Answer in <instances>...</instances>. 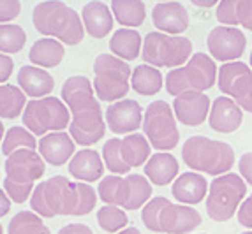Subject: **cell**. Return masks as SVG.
<instances>
[{
	"label": "cell",
	"instance_id": "6da1fadb",
	"mask_svg": "<svg viewBox=\"0 0 252 234\" xmlns=\"http://www.w3.org/2000/svg\"><path fill=\"white\" fill-rule=\"evenodd\" d=\"M97 194L90 185L81 181H69L65 176H53L34 188L30 196V208L41 218H53L60 215L81 217L89 215L97 203Z\"/></svg>",
	"mask_w": 252,
	"mask_h": 234
},
{
	"label": "cell",
	"instance_id": "7a4b0ae2",
	"mask_svg": "<svg viewBox=\"0 0 252 234\" xmlns=\"http://www.w3.org/2000/svg\"><path fill=\"white\" fill-rule=\"evenodd\" d=\"M62 99L71 109L72 121L69 134L74 143L81 146H92L104 138L106 123L102 109L94 93V85L85 76H71L62 85Z\"/></svg>",
	"mask_w": 252,
	"mask_h": 234
},
{
	"label": "cell",
	"instance_id": "3957f363",
	"mask_svg": "<svg viewBox=\"0 0 252 234\" xmlns=\"http://www.w3.org/2000/svg\"><path fill=\"white\" fill-rule=\"evenodd\" d=\"M32 21L39 33L62 41L67 46L80 44L85 37V27L80 14L59 0L35 5L32 11Z\"/></svg>",
	"mask_w": 252,
	"mask_h": 234
},
{
	"label": "cell",
	"instance_id": "277c9868",
	"mask_svg": "<svg viewBox=\"0 0 252 234\" xmlns=\"http://www.w3.org/2000/svg\"><path fill=\"white\" fill-rule=\"evenodd\" d=\"M141 220L152 233L189 234L201 226V215L190 206L175 205L166 197H152L141 209Z\"/></svg>",
	"mask_w": 252,
	"mask_h": 234
},
{
	"label": "cell",
	"instance_id": "5b68a950",
	"mask_svg": "<svg viewBox=\"0 0 252 234\" xmlns=\"http://www.w3.org/2000/svg\"><path fill=\"white\" fill-rule=\"evenodd\" d=\"M46 171L42 157L34 150H16L5 159V194L13 203H25L32 192L34 183L41 180Z\"/></svg>",
	"mask_w": 252,
	"mask_h": 234
},
{
	"label": "cell",
	"instance_id": "8992f818",
	"mask_svg": "<svg viewBox=\"0 0 252 234\" xmlns=\"http://www.w3.org/2000/svg\"><path fill=\"white\" fill-rule=\"evenodd\" d=\"M182 159L185 166L194 171L222 176L227 175L235 164V151L227 143L215 141L205 136H192L182 146Z\"/></svg>",
	"mask_w": 252,
	"mask_h": 234
},
{
	"label": "cell",
	"instance_id": "52a82bcc",
	"mask_svg": "<svg viewBox=\"0 0 252 234\" xmlns=\"http://www.w3.org/2000/svg\"><path fill=\"white\" fill-rule=\"evenodd\" d=\"M97 194L99 199L106 203V206L138 209L150 201L152 183L143 175H109L99 181Z\"/></svg>",
	"mask_w": 252,
	"mask_h": 234
},
{
	"label": "cell",
	"instance_id": "ba28073f",
	"mask_svg": "<svg viewBox=\"0 0 252 234\" xmlns=\"http://www.w3.org/2000/svg\"><path fill=\"white\" fill-rule=\"evenodd\" d=\"M217 80L215 62L206 53H194L187 65L171 69L166 76V90L169 95H182L185 92H205Z\"/></svg>",
	"mask_w": 252,
	"mask_h": 234
},
{
	"label": "cell",
	"instance_id": "9c48e42d",
	"mask_svg": "<svg viewBox=\"0 0 252 234\" xmlns=\"http://www.w3.org/2000/svg\"><path fill=\"white\" fill-rule=\"evenodd\" d=\"M94 90L95 95L104 102H118L129 92L132 71L124 60L111 53L99 55L94 62Z\"/></svg>",
	"mask_w": 252,
	"mask_h": 234
},
{
	"label": "cell",
	"instance_id": "30bf717a",
	"mask_svg": "<svg viewBox=\"0 0 252 234\" xmlns=\"http://www.w3.org/2000/svg\"><path fill=\"white\" fill-rule=\"evenodd\" d=\"M150 159V143L141 134H129L124 139H108L102 146L104 166L115 175H126L132 167L145 166Z\"/></svg>",
	"mask_w": 252,
	"mask_h": 234
},
{
	"label": "cell",
	"instance_id": "8fae6325",
	"mask_svg": "<svg viewBox=\"0 0 252 234\" xmlns=\"http://www.w3.org/2000/svg\"><path fill=\"white\" fill-rule=\"evenodd\" d=\"M245 194L247 185L242 180V176L235 173L217 176L210 183L206 197V213L215 222H227L240 208Z\"/></svg>",
	"mask_w": 252,
	"mask_h": 234
},
{
	"label": "cell",
	"instance_id": "7c38bea8",
	"mask_svg": "<svg viewBox=\"0 0 252 234\" xmlns=\"http://www.w3.org/2000/svg\"><path fill=\"white\" fill-rule=\"evenodd\" d=\"M23 123L34 136H46L67 129V125H71V113L57 97H42L27 102Z\"/></svg>",
	"mask_w": 252,
	"mask_h": 234
},
{
	"label": "cell",
	"instance_id": "4fadbf2b",
	"mask_svg": "<svg viewBox=\"0 0 252 234\" xmlns=\"http://www.w3.org/2000/svg\"><path fill=\"white\" fill-rule=\"evenodd\" d=\"M192 53L190 39L182 35H168L160 32H150L143 39L141 57L152 67H180Z\"/></svg>",
	"mask_w": 252,
	"mask_h": 234
},
{
	"label": "cell",
	"instance_id": "5bb4252c",
	"mask_svg": "<svg viewBox=\"0 0 252 234\" xmlns=\"http://www.w3.org/2000/svg\"><path fill=\"white\" fill-rule=\"evenodd\" d=\"M143 134L152 148L169 151L178 145L180 134L175 121V113L166 100H154L143 115Z\"/></svg>",
	"mask_w": 252,
	"mask_h": 234
},
{
	"label": "cell",
	"instance_id": "9a60e30c",
	"mask_svg": "<svg viewBox=\"0 0 252 234\" xmlns=\"http://www.w3.org/2000/svg\"><path fill=\"white\" fill-rule=\"evenodd\" d=\"M217 83L220 92L229 95L240 109L252 113V69L244 62L224 63L219 69Z\"/></svg>",
	"mask_w": 252,
	"mask_h": 234
},
{
	"label": "cell",
	"instance_id": "2e32d148",
	"mask_svg": "<svg viewBox=\"0 0 252 234\" xmlns=\"http://www.w3.org/2000/svg\"><path fill=\"white\" fill-rule=\"evenodd\" d=\"M206 46L215 60L229 63L244 55L247 39L242 30L235 29V27L220 25L210 30L208 39H206Z\"/></svg>",
	"mask_w": 252,
	"mask_h": 234
},
{
	"label": "cell",
	"instance_id": "e0dca14e",
	"mask_svg": "<svg viewBox=\"0 0 252 234\" xmlns=\"http://www.w3.org/2000/svg\"><path fill=\"white\" fill-rule=\"evenodd\" d=\"M106 123L115 134H136V130L143 125V109L138 100H118L106 109Z\"/></svg>",
	"mask_w": 252,
	"mask_h": 234
},
{
	"label": "cell",
	"instance_id": "ac0fdd59",
	"mask_svg": "<svg viewBox=\"0 0 252 234\" xmlns=\"http://www.w3.org/2000/svg\"><path fill=\"white\" fill-rule=\"evenodd\" d=\"M210 99L201 92H185L175 97L173 100V113L180 123L187 127H198L208 117Z\"/></svg>",
	"mask_w": 252,
	"mask_h": 234
},
{
	"label": "cell",
	"instance_id": "d6986e66",
	"mask_svg": "<svg viewBox=\"0 0 252 234\" xmlns=\"http://www.w3.org/2000/svg\"><path fill=\"white\" fill-rule=\"evenodd\" d=\"M152 21L160 33L178 35L189 29V13L180 2H157Z\"/></svg>",
	"mask_w": 252,
	"mask_h": 234
},
{
	"label": "cell",
	"instance_id": "ffe728a7",
	"mask_svg": "<svg viewBox=\"0 0 252 234\" xmlns=\"http://www.w3.org/2000/svg\"><path fill=\"white\" fill-rule=\"evenodd\" d=\"M244 120V113L240 106L229 97L222 95L217 97L214 100V104L210 108V117H208V123L215 132L222 134H231L240 129Z\"/></svg>",
	"mask_w": 252,
	"mask_h": 234
},
{
	"label": "cell",
	"instance_id": "44dd1931",
	"mask_svg": "<svg viewBox=\"0 0 252 234\" xmlns=\"http://www.w3.org/2000/svg\"><path fill=\"white\" fill-rule=\"evenodd\" d=\"M39 153L42 160L51 166H63L76 153L74 141L65 132H50L39 141Z\"/></svg>",
	"mask_w": 252,
	"mask_h": 234
},
{
	"label": "cell",
	"instance_id": "7402d4cb",
	"mask_svg": "<svg viewBox=\"0 0 252 234\" xmlns=\"http://www.w3.org/2000/svg\"><path fill=\"white\" fill-rule=\"evenodd\" d=\"M208 192V181L205 176L198 173H182L177 180L173 181L171 194L178 201V205H198L205 199Z\"/></svg>",
	"mask_w": 252,
	"mask_h": 234
},
{
	"label": "cell",
	"instance_id": "603a6c76",
	"mask_svg": "<svg viewBox=\"0 0 252 234\" xmlns=\"http://www.w3.org/2000/svg\"><path fill=\"white\" fill-rule=\"evenodd\" d=\"M18 85L25 95L42 99L53 92L55 80L50 72L41 69V67L23 65L18 72Z\"/></svg>",
	"mask_w": 252,
	"mask_h": 234
},
{
	"label": "cell",
	"instance_id": "cb8c5ba5",
	"mask_svg": "<svg viewBox=\"0 0 252 234\" xmlns=\"http://www.w3.org/2000/svg\"><path fill=\"white\" fill-rule=\"evenodd\" d=\"M104 173V162L101 155L92 148L76 151L74 157L69 162V175L81 181H95L101 180Z\"/></svg>",
	"mask_w": 252,
	"mask_h": 234
},
{
	"label": "cell",
	"instance_id": "d4e9b609",
	"mask_svg": "<svg viewBox=\"0 0 252 234\" xmlns=\"http://www.w3.org/2000/svg\"><path fill=\"white\" fill-rule=\"evenodd\" d=\"M85 30L95 39H102L113 29V14L104 2H87L81 11Z\"/></svg>",
	"mask_w": 252,
	"mask_h": 234
},
{
	"label": "cell",
	"instance_id": "484cf974",
	"mask_svg": "<svg viewBox=\"0 0 252 234\" xmlns=\"http://www.w3.org/2000/svg\"><path fill=\"white\" fill-rule=\"evenodd\" d=\"M143 171L145 176L152 183L164 187V185L171 183L173 180H177L178 160L171 153H166V151L154 153L143 166Z\"/></svg>",
	"mask_w": 252,
	"mask_h": 234
},
{
	"label": "cell",
	"instance_id": "4316f807",
	"mask_svg": "<svg viewBox=\"0 0 252 234\" xmlns=\"http://www.w3.org/2000/svg\"><path fill=\"white\" fill-rule=\"evenodd\" d=\"M217 20L224 27L242 25L252 32V0H222L217 5Z\"/></svg>",
	"mask_w": 252,
	"mask_h": 234
},
{
	"label": "cell",
	"instance_id": "83f0119b",
	"mask_svg": "<svg viewBox=\"0 0 252 234\" xmlns=\"http://www.w3.org/2000/svg\"><path fill=\"white\" fill-rule=\"evenodd\" d=\"M63 55H65V48L60 41L57 39H39L37 42H34V46L30 48L29 58L32 63L39 67H57L63 60Z\"/></svg>",
	"mask_w": 252,
	"mask_h": 234
},
{
	"label": "cell",
	"instance_id": "f1b7e54d",
	"mask_svg": "<svg viewBox=\"0 0 252 234\" xmlns=\"http://www.w3.org/2000/svg\"><path fill=\"white\" fill-rule=\"evenodd\" d=\"M141 35L134 29H120L113 33L109 41V50L120 60H136L141 51Z\"/></svg>",
	"mask_w": 252,
	"mask_h": 234
},
{
	"label": "cell",
	"instance_id": "f546056e",
	"mask_svg": "<svg viewBox=\"0 0 252 234\" xmlns=\"http://www.w3.org/2000/svg\"><path fill=\"white\" fill-rule=\"evenodd\" d=\"M162 74H160L159 69L156 67L148 65V63H143V65H138L132 71V76H130V85L134 88L139 95H156L162 88Z\"/></svg>",
	"mask_w": 252,
	"mask_h": 234
},
{
	"label": "cell",
	"instance_id": "4dcf8cb0",
	"mask_svg": "<svg viewBox=\"0 0 252 234\" xmlns=\"http://www.w3.org/2000/svg\"><path fill=\"white\" fill-rule=\"evenodd\" d=\"M111 13L115 14L117 21L127 29L143 25L147 18V9L139 0H113L111 2Z\"/></svg>",
	"mask_w": 252,
	"mask_h": 234
},
{
	"label": "cell",
	"instance_id": "1f68e13d",
	"mask_svg": "<svg viewBox=\"0 0 252 234\" xmlns=\"http://www.w3.org/2000/svg\"><path fill=\"white\" fill-rule=\"evenodd\" d=\"M25 93L14 85H0V118H16L25 111Z\"/></svg>",
	"mask_w": 252,
	"mask_h": 234
},
{
	"label": "cell",
	"instance_id": "d6a6232c",
	"mask_svg": "<svg viewBox=\"0 0 252 234\" xmlns=\"http://www.w3.org/2000/svg\"><path fill=\"white\" fill-rule=\"evenodd\" d=\"M9 234H51L42 218L34 211H20L9 222Z\"/></svg>",
	"mask_w": 252,
	"mask_h": 234
},
{
	"label": "cell",
	"instance_id": "836d02e7",
	"mask_svg": "<svg viewBox=\"0 0 252 234\" xmlns=\"http://www.w3.org/2000/svg\"><path fill=\"white\" fill-rule=\"evenodd\" d=\"M35 148H37V141H35L34 134L23 127H11L2 143V153L5 157H9L16 150H35Z\"/></svg>",
	"mask_w": 252,
	"mask_h": 234
},
{
	"label": "cell",
	"instance_id": "e575fe53",
	"mask_svg": "<svg viewBox=\"0 0 252 234\" xmlns=\"http://www.w3.org/2000/svg\"><path fill=\"white\" fill-rule=\"evenodd\" d=\"M27 42V33L20 25H0V53H20Z\"/></svg>",
	"mask_w": 252,
	"mask_h": 234
},
{
	"label": "cell",
	"instance_id": "d590c367",
	"mask_svg": "<svg viewBox=\"0 0 252 234\" xmlns=\"http://www.w3.org/2000/svg\"><path fill=\"white\" fill-rule=\"evenodd\" d=\"M97 222H99V227L106 233H120V231L126 229L129 218H127L126 211L122 208L104 206V208H99V211H97Z\"/></svg>",
	"mask_w": 252,
	"mask_h": 234
},
{
	"label": "cell",
	"instance_id": "8d00e7d4",
	"mask_svg": "<svg viewBox=\"0 0 252 234\" xmlns=\"http://www.w3.org/2000/svg\"><path fill=\"white\" fill-rule=\"evenodd\" d=\"M21 11V4L18 0H0V23L13 21Z\"/></svg>",
	"mask_w": 252,
	"mask_h": 234
},
{
	"label": "cell",
	"instance_id": "74e56055",
	"mask_svg": "<svg viewBox=\"0 0 252 234\" xmlns=\"http://www.w3.org/2000/svg\"><path fill=\"white\" fill-rule=\"evenodd\" d=\"M238 222L247 229H252V194L238 208Z\"/></svg>",
	"mask_w": 252,
	"mask_h": 234
},
{
	"label": "cell",
	"instance_id": "f35d334b",
	"mask_svg": "<svg viewBox=\"0 0 252 234\" xmlns=\"http://www.w3.org/2000/svg\"><path fill=\"white\" fill-rule=\"evenodd\" d=\"M14 62L9 55L0 53V85H4V81H7L13 74Z\"/></svg>",
	"mask_w": 252,
	"mask_h": 234
},
{
	"label": "cell",
	"instance_id": "ab89813d",
	"mask_svg": "<svg viewBox=\"0 0 252 234\" xmlns=\"http://www.w3.org/2000/svg\"><path fill=\"white\" fill-rule=\"evenodd\" d=\"M238 167H240V175L244 176V180L252 185V151L244 153L240 157Z\"/></svg>",
	"mask_w": 252,
	"mask_h": 234
},
{
	"label": "cell",
	"instance_id": "60d3db41",
	"mask_svg": "<svg viewBox=\"0 0 252 234\" xmlns=\"http://www.w3.org/2000/svg\"><path fill=\"white\" fill-rule=\"evenodd\" d=\"M57 234H94V233L85 224H67V226H63Z\"/></svg>",
	"mask_w": 252,
	"mask_h": 234
},
{
	"label": "cell",
	"instance_id": "b9f144b4",
	"mask_svg": "<svg viewBox=\"0 0 252 234\" xmlns=\"http://www.w3.org/2000/svg\"><path fill=\"white\" fill-rule=\"evenodd\" d=\"M9 209H11V199H9L7 194L0 188V218L5 217L9 213Z\"/></svg>",
	"mask_w": 252,
	"mask_h": 234
},
{
	"label": "cell",
	"instance_id": "7bdbcfd3",
	"mask_svg": "<svg viewBox=\"0 0 252 234\" xmlns=\"http://www.w3.org/2000/svg\"><path fill=\"white\" fill-rule=\"evenodd\" d=\"M194 5H198V7H214V5H219V2L215 0H208V2H201V0H192Z\"/></svg>",
	"mask_w": 252,
	"mask_h": 234
},
{
	"label": "cell",
	"instance_id": "ee69618b",
	"mask_svg": "<svg viewBox=\"0 0 252 234\" xmlns=\"http://www.w3.org/2000/svg\"><path fill=\"white\" fill-rule=\"evenodd\" d=\"M117 234H141L138 231V227H126L124 231H120V233H117Z\"/></svg>",
	"mask_w": 252,
	"mask_h": 234
},
{
	"label": "cell",
	"instance_id": "f6af8a7d",
	"mask_svg": "<svg viewBox=\"0 0 252 234\" xmlns=\"http://www.w3.org/2000/svg\"><path fill=\"white\" fill-rule=\"evenodd\" d=\"M4 138V125H2V121H0V141Z\"/></svg>",
	"mask_w": 252,
	"mask_h": 234
},
{
	"label": "cell",
	"instance_id": "bcb514c9",
	"mask_svg": "<svg viewBox=\"0 0 252 234\" xmlns=\"http://www.w3.org/2000/svg\"><path fill=\"white\" fill-rule=\"evenodd\" d=\"M0 234H4V229H2V224H0Z\"/></svg>",
	"mask_w": 252,
	"mask_h": 234
},
{
	"label": "cell",
	"instance_id": "7dc6e473",
	"mask_svg": "<svg viewBox=\"0 0 252 234\" xmlns=\"http://www.w3.org/2000/svg\"><path fill=\"white\" fill-rule=\"evenodd\" d=\"M242 234H252V231H245V233H242Z\"/></svg>",
	"mask_w": 252,
	"mask_h": 234
},
{
	"label": "cell",
	"instance_id": "c3c4849f",
	"mask_svg": "<svg viewBox=\"0 0 252 234\" xmlns=\"http://www.w3.org/2000/svg\"><path fill=\"white\" fill-rule=\"evenodd\" d=\"M251 69H252V53H251Z\"/></svg>",
	"mask_w": 252,
	"mask_h": 234
}]
</instances>
